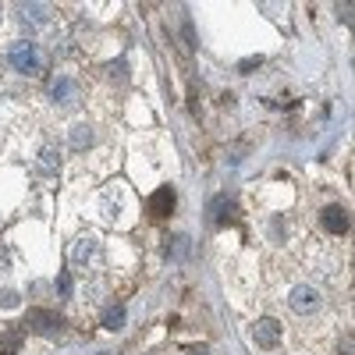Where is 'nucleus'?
<instances>
[{
	"instance_id": "1",
	"label": "nucleus",
	"mask_w": 355,
	"mask_h": 355,
	"mask_svg": "<svg viewBox=\"0 0 355 355\" xmlns=\"http://www.w3.org/2000/svg\"><path fill=\"white\" fill-rule=\"evenodd\" d=\"M8 64H11L18 75L36 78V75H43V68H46V57H43L40 43H33V40H18V43L8 46Z\"/></svg>"
},
{
	"instance_id": "2",
	"label": "nucleus",
	"mask_w": 355,
	"mask_h": 355,
	"mask_svg": "<svg viewBox=\"0 0 355 355\" xmlns=\"http://www.w3.org/2000/svg\"><path fill=\"white\" fill-rule=\"evenodd\" d=\"M320 302H323V295H320L313 284H299V288H291V295H288L291 313H299V316L316 313V309H320Z\"/></svg>"
},
{
	"instance_id": "3",
	"label": "nucleus",
	"mask_w": 355,
	"mask_h": 355,
	"mask_svg": "<svg viewBox=\"0 0 355 355\" xmlns=\"http://www.w3.org/2000/svg\"><path fill=\"white\" fill-rule=\"evenodd\" d=\"M281 334H284V327H281L274 316H263V320L252 323V341L259 348H277L281 345Z\"/></svg>"
},
{
	"instance_id": "4",
	"label": "nucleus",
	"mask_w": 355,
	"mask_h": 355,
	"mask_svg": "<svg viewBox=\"0 0 355 355\" xmlns=\"http://www.w3.org/2000/svg\"><path fill=\"white\" fill-rule=\"evenodd\" d=\"M25 327L43 334V338H53V334H61V316L46 313V309H33V313H28V320H25Z\"/></svg>"
},
{
	"instance_id": "5",
	"label": "nucleus",
	"mask_w": 355,
	"mask_h": 355,
	"mask_svg": "<svg viewBox=\"0 0 355 355\" xmlns=\"http://www.w3.org/2000/svg\"><path fill=\"white\" fill-rule=\"evenodd\" d=\"M320 224H323V231H327V234H338V239H341V234L348 231V210H345V206H323V214H320Z\"/></svg>"
},
{
	"instance_id": "6",
	"label": "nucleus",
	"mask_w": 355,
	"mask_h": 355,
	"mask_svg": "<svg viewBox=\"0 0 355 355\" xmlns=\"http://www.w3.org/2000/svg\"><path fill=\"white\" fill-rule=\"evenodd\" d=\"M50 96H53V103H61V107L78 103V82L68 78V75H57V78L50 82Z\"/></svg>"
},
{
	"instance_id": "7",
	"label": "nucleus",
	"mask_w": 355,
	"mask_h": 355,
	"mask_svg": "<svg viewBox=\"0 0 355 355\" xmlns=\"http://www.w3.org/2000/svg\"><path fill=\"white\" fill-rule=\"evenodd\" d=\"M21 25L25 28H46L50 25V8L46 4H21Z\"/></svg>"
},
{
	"instance_id": "8",
	"label": "nucleus",
	"mask_w": 355,
	"mask_h": 355,
	"mask_svg": "<svg viewBox=\"0 0 355 355\" xmlns=\"http://www.w3.org/2000/svg\"><path fill=\"white\" fill-rule=\"evenodd\" d=\"M171 210H174V189L164 185V189H157V192L150 196V214H153V217H167Z\"/></svg>"
},
{
	"instance_id": "9",
	"label": "nucleus",
	"mask_w": 355,
	"mask_h": 355,
	"mask_svg": "<svg viewBox=\"0 0 355 355\" xmlns=\"http://www.w3.org/2000/svg\"><path fill=\"white\" fill-rule=\"evenodd\" d=\"M96 252H100V242L93 239V234H85V239H78L75 242V249H71V263H93L96 259Z\"/></svg>"
},
{
	"instance_id": "10",
	"label": "nucleus",
	"mask_w": 355,
	"mask_h": 355,
	"mask_svg": "<svg viewBox=\"0 0 355 355\" xmlns=\"http://www.w3.org/2000/svg\"><path fill=\"white\" fill-rule=\"evenodd\" d=\"M57 167H61V153H57L53 146H43L40 160H36V171H40V174H53Z\"/></svg>"
},
{
	"instance_id": "11",
	"label": "nucleus",
	"mask_w": 355,
	"mask_h": 355,
	"mask_svg": "<svg viewBox=\"0 0 355 355\" xmlns=\"http://www.w3.org/2000/svg\"><path fill=\"white\" fill-rule=\"evenodd\" d=\"M85 146H93V128L85 121H75L71 125V150H85Z\"/></svg>"
},
{
	"instance_id": "12",
	"label": "nucleus",
	"mask_w": 355,
	"mask_h": 355,
	"mask_svg": "<svg viewBox=\"0 0 355 355\" xmlns=\"http://www.w3.org/2000/svg\"><path fill=\"white\" fill-rule=\"evenodd\" d=\"M103 327H107V331H121V327H125V306H114V309L103 316Z\"/></svg>"
},
{
	"instance_id": "13",
	"label": "nucleus",
	"mask_w": 355,
	"mask_h": 355,
	"mask_svg": "<svg viewBox=\"0 0 355 355\" xmlns=\"http://www.w3.org/2000/svg\"><path fill=\"white\" fill-rule=\"evenodd\" d=\"M57 291H61V299H71L75 281H71V274H68V270H61V274H57Z\"/></svg>"
},
{
	"instance_id": "14",
	"label": "nucleus",
	"mask_w": 355,
	"mask_h": 355,
	"mask_svg": "<svg viewBox=\"0 0 355 355\" xmlns=\"http://www.w3.org/2000/svg\"><path fill=\"white\" fill-rule=\"evenodd\" d=\"M0 306L15 309V306H18V295H15V291H0Z\"/></svg>"
},
{
	"instance_id": "15",
	"label": "nucleus",
	"mask_w": 355,
	"mask_h": 355,
	"mask_svg": "<svg viewBox=\"0 0 355 355\" xmlns=\"http://www.w3.org/2000/svg\"><path fill=\"white\" fill-rule=\"evenodd\" d=\"M338 15L345 18V25H352V4H338Z\"/></svg>"
},
{
	"instance_id": "16",
	"label": "nucleus",
	"mask_w": 355,
	"mask_h": 355,
	"mask_svg": "<svg viewBox=\"0 0 355 355\" xmlns=\"http://www.w3.org/2000/svg\"><path fill=\"white\" fill-rule=\"evenodd\" d=\"M103 355H107V352H103Z\"/></svg>"
}]
</instances>
